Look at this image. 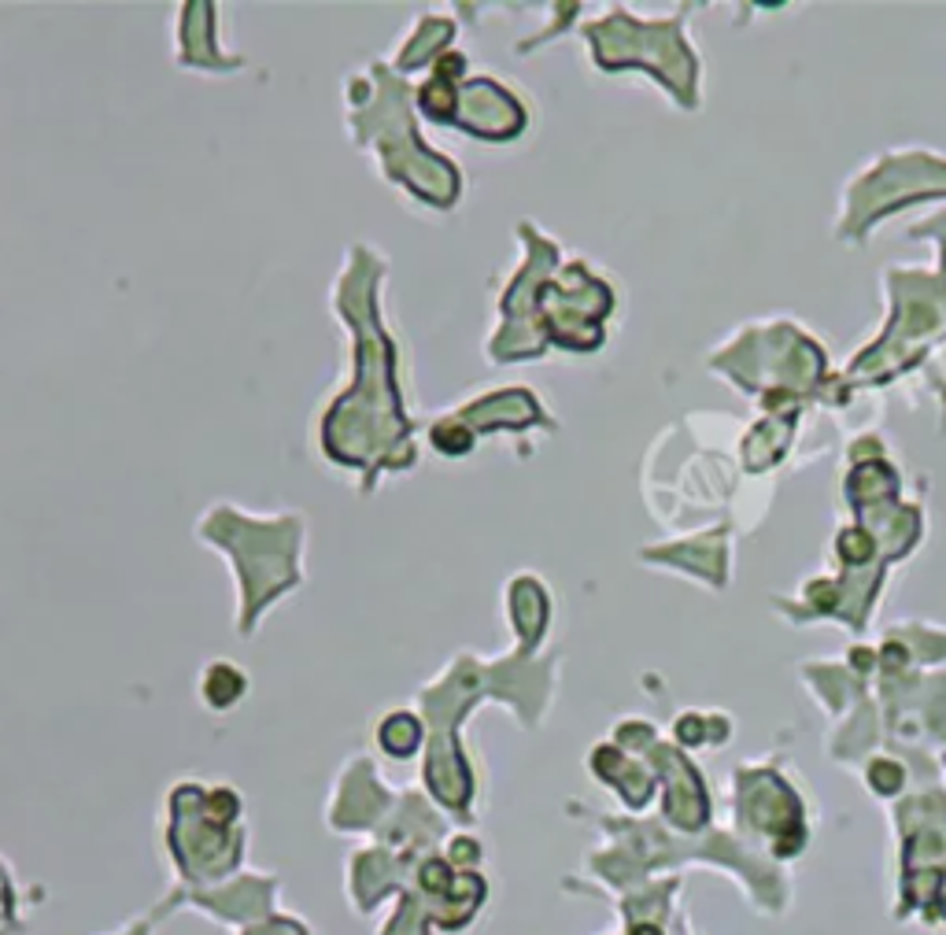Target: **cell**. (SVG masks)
Masks as SVG:
<instances>
[{"instance_id": "cell-2", "label": "cell", "mask_w": 946, "mask_h": 935, "mask_svg": "<svg viewBox=\"0 0 946 935\" xmlns=\"http://www.w3.org/2000/svg\"><path fill=\"white\" fill-rule=\"evenodd\" d=\"M898 784H902V773H898V765H887V762H876V765H873V788H876V791H895Z\"/></svg>"}, {"instance_id": "cell-1", "label": "cell", "mask_w": 946, "mask_h": 935, "mask_svg": "<svg viewBox=\"0 0 946 935\" xmlns=\"http://www.w3.org/2000/svg\"><path fill=\"white\" fill-rule=\"evenodd\" d=\"M418 740H422V729H418V721H414V717L407 721V729H403V732H396V725H392V721H385V725H381V743H385V747H389L396 758H407V754L414 751V743H418Z\"/></svg>"}, {"instance_id": "cell-4", "label": "cell", "mask_w": 946, "mask_h": 935, "mask_svg": "<svg viewBox=\"0 0 946 935\" xmlns=\"http://www.w3.org/2000/svg\"><path fill=\"white\" fill-rule=\"evenodd\" d=\"M632 935H662L658 928H647V924H640V928H632Z\"/></svg>"}, {"instance_id": "cell-3", "label": "cell", "mask_w": 946, "mask_h": 935, "mask_svg": "<svg viewBox=\"0 0 946 935\" xmlns=\"http://www.w3.org/2000/svg\"><path fill=\"white\" fill-rule=\"evenodd\" d=\"M869 547H873V544H869V536H865V533H847V536H843V555H847V559H869Z\"/></svg>"}]
</instances>
